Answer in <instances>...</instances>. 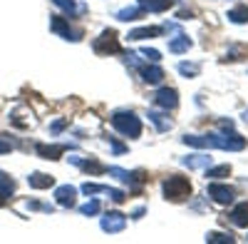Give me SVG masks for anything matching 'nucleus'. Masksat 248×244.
Here are the masks:
<instances>
[{
    "label": "nucleus",
    "mask_w": 248,
    "mask_h": 244,
    "mask_svg": "<svg viewBox=\"0 0 248 244\" xmlns=\"http://www.w3.org/2000/svg\"><path fill=\"white\" fill-rule=\"evenodd\" d=\"M189 48H191V40L186 37L184 33H179L176 40H171V43H169V50L171 52H184V50H189Z\"/></svg>",
    "instance_id": "nucleus-20"
},
{
    "label": "nucleus",
    "mask_w": 248,
    "mask_h": 244,
    "mask_svg": "<svg viewBox=\"0 0 248 244\" xmlns=\"http://www.w3.org/2000/svg\"><path fill=\"white\" fill-rule=\"evenodd\" d=\"M141 55L147 57L149 63H159V52H156V50H149V48H144V50H141Z\"/></svg>",
    "instance_id": "nucleus-28"
},
{
    "label": "nucleus",
    "mask_w": 248,
    "mask_h": 244,
    "mask_svg": "<svg viewBox=\"0 0 248 244\" xmlns=\"http://www.w3.org/2000/svg\"><path fill=\"white\" fill-rule=\"evenodd\" d=\"M0 190H3L5 194H13L15 192V179L8 177L5 172H0Z\"/></svg>",
    "instance_id": "nucleus-24"
},
{
    "label": "nucleus",
    "mask_w": 248,
    "mask_h": 244,
    "mask_svg": "<svg viewBox=\"0 0 248 244\" xmlns=\"http://www.w3.org/2000/svg\"><path fill=\"white\" fill-rule=\"evenodd\" d=\"M82 192L85 194H99V192H107V187L94 185V182H85V185H82Z\"/></svg>",
    "instance_id": "nucleus-26"
},
{
    "label": "nucleus",
    "mask_w": 248,
    "mask_h": 244,
    "mask_svg": "<svg viewBox=\"0 0 248 244\" xmlns=\"http://www.w3.org/2000/svg\"><path fill=\"white\" fill-rule=\"evenodd\" d=\"M164 30L161 28H139L129 33V40H144V37H159Z\"/></svg>",
    "instance_id": "nucleus-19"
},
{
    "label": "nucleus",
    "mask_w": 248,
    "mask_h": 244,
    "mask_svg": "<svg viewBox=\"0 0 248 244\" xmlns=\"http://www.w3.org/2000/svg\"><path fill=\"white\" fill-rule=\"evenodd\" d=\"M99 209H102L99 199H92V202H87V205H82V207H79V212H82V214H97Z\"/></svg>",
    "instance_id": "nucleus-25"
},
{
    "label": "nucleus",
    "mask_w": 248,
    "mask_h": 244,
    "mask_svg": "<svg viewBox=\"0 0 248 244\" xmlns=\"http://www.w3.org/2000/svg\"><path fill=\"white\" fill-rule=\"evenodd\" d=\"M233 194H236V192H233L231 187L221 185V182H211V185H209V197H211L214 202H218V205H231Z\"/></svg>",
    "instance_id": "nucleus-5"
},
{
    "label": "nucleus",
    "mask_w": 248,
    "mask_h": 244,
    "mask_svg": "<svg viewBox=\"0 0 248 244\" xmlns=\"http://www.w3.org/2000/svg\"><path fill=\"white\" fill-rule=\"evenodd\" d=\"M149 120L156 125V130L159 132H167V130H171V120L164 115V112H149Z\"/></svg>",
    "instance_id": "nucleus-18"
},
{
    "label": "nucleus",
    "mask_w": 248,
    "mask_h": 244,
    "mask_svg": "<svg viewBox=\"0 0 248 244\" xmlns=\"http://www.w3.org/2000/svg\"><path fill=\"white\" fill-rule=\"evenodd\" d=\"M124 227H127V217L119 214V212H109V214L102 217V229L109 232V234H117V232H122Z\"/></svg>",
    "instance_id": "nucleus-7"
},
{
    "label": "nucleus",
    "mask_w": 248,
    "mask_h": 244,
    "mask_svg": "<svg viewBox=\"0 0 248 244\" xmlns=\"http://www.w3.org/2000/svg\"><path fill=\"white\" fill-rule=\"evenodd\" d=\"M231 222L236 227H248V202H241V205H236L231 209Z\"/></svg>",
    "instance_id": "nucleus-12"
},
{
    "label": "nucleus",
    "mask_w": 248,
    "mask_h": 244,
    "mask_svg": "<svg viewBox=\"0 0 248 244\" xmlns=\"http://www.w3.org/2000/svg\"><path fill=\"white\" fill-rule=\"evenodd\" d=\"M164 194H167V199H171V202H181V199H186L191 194V182L186 177L174 174V177H169L167 182H164Z\"/></svg>",
    "instance_id": "nucleus-2"
},
{
    "label": "nucleus",
    "mask_w": 248,
    "mask_h": 244,
    "mask_svg": "<svg viewBox=\"0 0 248 244\" xmlns=\"http://www.w3.org/2000/svg\"><path fill=\"white\" fill-rule=\"evenodd\" d=\"M55 5H60L70 17H77V15L85 13V5H77L75 0H55Z\"/></svg>",
    "instance_id": "nucleus-15"
},
{
    "label": "nucleus",
    "mask_w": 248,
    "mask_h": 244,
    "mask_svg": "<svg viewBox=\"0 0 248 244\" xmlns=\"http://www.w3.org/2000/svg\"><path fill=\"white\" fill-rule=\"evenodd\" d=\"M154 105L156 107H161V110H174L176 105H179V95H176V90L174 87H161L156 95H154Z\"/></svg>",
    "instance_id": "nucleus-4"
},
{
    "label": "nucleus",
    "mask_w": 248,
    "mask_h": 244,
    "mask_svg": "<svg viewBox=\"0 0 248 244\" xmlns=\"http://www.w3.org/2000/svg\"><path fill=\"white\" fill-rule=\"evenodd\" d=\"M52 30L55 33H60L65 40H79L82 37V30H75L72 25H70V17H52Z\"/></svg>",
    "instance_id": "nucleus-6"
},
{
    "label": "nucleus",
    "mask_w": 248,
    "mask_h": 244,
    "mask_svg": "<svg viewBox=\"0 0 248 244\" xmlns=\"http://www.w3.org/2000/svg\"><path fill=\"white\" fill-rule=\"evenodd\" d=\"M139 70H141V80L144 83H149V85H156V83H161L164 80V70L161 68H156V65H139Z\"/></svg>",
    "instance_id": "nucleus-10"
},
{
    "label": "nucleus",
    "mask_w": 248,
    "mask_h": 244,
    "mask_svg": "<svg viewBox=\"0 0 248 244\" xmlns=\"http://www.w3.org/2000/svg\"><path fill=\"white\" fill-rule=\"evenodd\" d=\"M144 10L141 5H137V8H124V10H119L117 13V20H122V23H129V20H139V17H144Z\"/></svg>",
    "instance_id": "nucleus-14"
},
{
    "label": "nucleus",
    "mask_w": 248,
    "mask_h": 244,
    "mask_svg": "<svg viewBox=\"0 0 248 244\" xmlns=\"http://www.w3.org/2000/svg\"><path fill=\"white\" fill-rule=\"evenodd\" d=\"M229 20L236 25H243L248 23V5H236L233 10H229Z\"/></svg>",
    "instance_id": "nucleus-16"
},
{
    "label": "nucleus",
    "mask_w": 248,
    "mask_h": 244,
    "mask_svg": "<svg viewBox=\"0 0 248 244\" xmlns=\"http://www.w3.org/2000/svg\"><path fill=\"white\" fill-rule=\"evenodd\" d=\"M137 3H139L144 10H149V13H161V10L174 8L176 0H137Z\"/></svg>",
    "instance_id": "nucleus-9"
},
{
    "label": "nucleus",
    "mask_w": 248,
    "mask_h": 244,
    "mask_svg": "<svg viewBox=\"0 0 248 244\" xmlns=\"http://www.w3.org/2000/svg\"><path fill=\"white\" fill-rule=\"evenodd\" d=\"M28 185H30L32 190H47V187H52V185H55V177L43 174V172H35V174H30V177H28Z\"/></svg>",
    "instance_id": "nucleus-13"
},
{
    "label": "nucleus",
    "mask_w": 248,
    "mask_h": 244,
    "mask_svg": "<svg viewBox=\"0 0 248 244\" xmlns=\"http://www.w3.org/2000/svg\"><path fill=\"white\" fill-rule=\"evenodd\" d=\"M184 165L189 167V170L209 167V165H211V157H206V155H194V157H186V159H184Z\"/></svg>",
    "instance_id": "nucleus-17"
},
{
    "label": "nucleus",
    "mask_w": 248,
    "mask_h": 244,
    "mask_svg": "<svg viewBox=\"0 0 248 244\" xmlns=\"http://www.w3.org/2000/svg\"><path fill=\"white\" fill-rule=\"evenodd\" d=\"M10 150H13L10 142H0V155H3V152H10Z\"/></svg>",
    "instance_id": "nucleus-31"
},
{
    "label": "nucleus",
    "mask_w": 248,
    "mask_h": 244,
    "mask_svg": "<svg viewBox=\"0 0 248 244\" xmlns=\"http://www.w3.org/2000/svg\"><path fill=\"white\" fill-rule=\"evenodd\" d=\"M67 122H70V120H57L50 130H52V132H60V130H65V127H67Z\"/></svg>",
    "instance_id": "nucleus-29"
},
{
    "label": "nucleus",
    "mask_w": 248,
    "mask_h": 244,
    "mask_svg": "<svg viewBox=\"0 0 248 244\" xmlns=\"http://www.w3.org/2000/svg\"><path fill=\"white\" fill-rule=\"evenodd\" d=\"M79 167L85 170V172H92V174H102V172H107V167L102 165V162H97V159H82V162H79Z\"/></svg>",
    "instance_id": "nucleus-21"
},
{
    "label": "nucleus",
    "mask_w": 248,
    "mask_h": 244,
    "mask_svg": "<svg viewBox=\"0 0 248 244\" xmlns=\"http://www.w3.org/2000/svg\"><path fill=\"white\" fill-rule=\"evenodd\" d=\"M119 37L114 30H105L97 40H94V52L97 55H109V52H119Z\"/></svg>",
    "instance_id": "nucleus-3"
},
{
    "label": "nucleus",
    "mask_w": 248,
    "mask_h": 244,
    "mask_svg": "<svg viewBox=\"0 0 248 244\" xmlns=\"http://www.w3.org/2000/svg\"><path fill=\"white\" fill-rule=\"evenodd\" d=\"M40 157H45V159H60L62 155H65L67 145H37L35 147Z\"/></svg>",
    "instance_id": "nucleus-11"
},
{
    "label": "nucleus",
    "mask_w": 248,
    "mask_h": 244,
    "mask_svg": "<svg viewBox=\"0 0 248 244\" xmlns=\"http://www.w3.org/2000/svg\"><path fill=\"white\" fill-rule=\"evenodd\" d=\"M206 242L209 244H233V237L231 234H221V232H214L206 237Z\"/></svg>",
    "instance_id": "nucleus-23"
},
{
    "label": "nucleus",
    "mask_w": 248,
    "mask_h": 244,
    "mask_svg": "<svg viewBox=\"0 0 248 244\" xmlns=\"http://www.w3.org/2000/svg\"><path fill=\"white\" fill-rule=\"evenodd\" d=\"M55 197H57V205H60V207H75V205H77V199H75V197H77V190L70 187V185L57 187Z\"/></svg>",
    "instance_id": "nucleus-8"
},
{
    "label": "nucleus",
    "mask_w": 248,
    "mask_h": 244,
    "mask_svg": "<svg viewBox=\"0 0 248 244\" xmlns=\"http://www.w3.org/2000/svg\"><path fill=\"white\" fill-rule=\"evenodd\" d=\"M8 199H10V194H5L3 190H0V207H5V205H8Z\"/></svg>",
    "instance_id": "nucleus-30"
},
{
    "label": "nucleus",
    "mask_w": 248,
    "mask_h": 244,
    "mask_svg": "<svg viewBox=\"0 0 248 244\" xmlns=\"http://www.w3.org/2000/svg\"><path fill=\"white\" fill-rule=\"evenodd\" d=\"M179 72L194 77V75H199V65H194V63H181V65H179Z\"/></svg>",
    "instance_id": "nucleus-27"
},
{
    "label": "nucleus",
    "mask_w": 248,
    "mask_h": 244,
    "mask_svg": "<svg viewBox=\"0 0 248 244\" xmlns=\"http://www.w3.org/2000/svg\"><path fill=\"white\" fill-rule=\"evenodd\" d=\"M229 174H231V167L229 165H218V167L206 170V177H211V179H221V177H229Z\"/></svg>",
    "instance_id": "nucleus-22"
},
{
    "label": "nucleus",
    "mask_w": 248,
    "mask_h": 244,
    "mask_svg": "<svg viewBox=\"0 0 248 244\" xmlns=\"http://www.w3.org/2000/svg\"><path fill=\"white\" fill-rule=\"evenodd\" d=\"M112 125L127 137H139L141 135V122L134 112H114L112 115Z\"/></svg>",
    "instance_id": "nucleus-1"
}]
</instances>
